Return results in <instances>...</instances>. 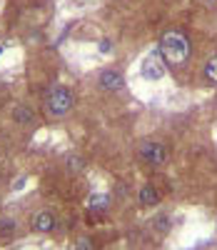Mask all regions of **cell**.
Masks as SVG:
<instances>
[{
    "label": "cell",
    "mask_w": 217,
    "mask_h": 250,
    "mask_svg": "<svg viewBox=\"0 0 217 250\" xmlns=\"http://www.w3.org/2000/svg\"><path fill=\"white\" fill-rule=\"evenodd\" d=\"M160 55L170 65H182L190 58V40L180 30H167L160 38Z\"/></svg>",
    "instance_id": "6da1fadb"
},
{
    "label": "cell",
    "mask_w": 217,
    "mask_h": 250,
    "mask_svg": "<svg viewBox=\"0 0 217 250\" xmlns=\"http://www.w3.org/2000/svg\"><path fill=\"white\" fill-rule=\"evenodd\" d=\"M85 205H88L90 213H105L107 208H110V198H107L105 193H95V195L88 198V203H85Z\"/></svg>",
    "instance_id": "52a82bcc"
},
{
    "label": "cell",
    "mask_w": 217,
    "mask_h": 250,
    "mask_svg": "<svg viewBox=\"0 0 217 250\" xmlns=\"http://www.w3.org/2000/svg\"><path fill=\"white\" fill-rule=\"evenodd\" d=\"M73 103H75V98H73V93L65 88V85H53V90L48 93V113L50 115H65V113H70V108H73Z\"/></svg>",
    "instance_id": "7a4b0ae2"
},
{
    "label": "cell",
    "mask_w": 217,
    "mask_h": 250,
    "mask_svg": "<svg viewBox=\"0 0 217 250\" xmlns=\"http://www.w3.org/2000/svg\"><path fill=\"white\" fill-rule=\"evenodd\" d=\"M142 75L150 80H160L165 75V65H162V55L160 53H150L142 60Z\"/></svg>",
    "instance_id": "277c9868"
},
{
    "label": "cell",
    "mask_w": 217,
    "mask_h": 250,
    "mask_svg": "<svg viewBox=\"0 0 217 250\" xmlns=\"http://www.w3.org/2000/svg\"><path fill=\"white\" fill-rule=\"evenodd\" d=\"M0 53H3V45H0Z\"/></svg>",
    "instance_id": "5bb4252c"
},
{
    "label": "cell",
    "mask_w": 217,
    "mask_h": 250,
    "mask_svg": "<svg viewBox=\"0 0 217 250\" xmlns=\"http://www.w3.org/2000/svg\"><path fill=\"white\" fill-rule=\"evenodd\" d=\"M160 203V193L155 190V185H142L140 188V205H158Z\"/></svg>",
    "instance_id": "ba28073f"
},
{
    "label": "cell",
    "mask_w": 217,
    "mask_h": 250,
    "mask_svg": "<svg viewBox=\"0 0 217 250\" xmlns=\"http://www.w3.org/2000/svg\"><path fill=\"white\" fill-rule=\"evenodd\" d=\"M15 120H18V123H30V120H33V113L25 110V108H18V110H15Z\"/></svg>",
    "instance_id": "30bf717a"
},
{
    "label": "cell",
    "mask_w": 217,
    "mask_h": 250,
    "mask_svg": "<svg viewBox=\"0 0 217 250\" xmlns=\"http://www.w3.org/2000/svg\"><path fill=\"white\" fill-rule=\"evenodd\" d=\"M113 50V43H110V40H102V43H100V53H110Z\"/></svg>",
    "instance_id": "7c38bea8"
},
{
    "label": "cell",
    "mask_w": 217,
    "mask_h": 250,
    "mask_svg": "<svg viewBox=\"0 0 217 250\" xmlns=\"http://www.w3.org/2000/svg\"><path fill=\"white\" fill-rule=\"evenodd\" d=\"M202 3H215V0H202Z\"/></svg>",
    "instance_id": "4fadbf2b"
},
{
    "label": "cell",
    "mask_w": 217,
    "mask_h": 250,
    "mask_svg": "<svg viewBox=\"0 0 217 250\" xmlns=\"http://www.w3.org/2000/svg\"><path fill=\"white\" fill-rule=\"evenodd\" d=\"M140 158L150 165H165L167 163V150L162 143H142L140 145Z\"/></svg>",
    "instance_id": "3957f363"
},
{
    "label": "cell",
    "mask_w": 217,
    "mask_h": 250,
    "mask_svg": "<svg viewBox=\"0 0 217 250\" xmlns=\"http://www.w3.org/2000/svg\"><path fill=\"white\" fill-rule=\"evenodd\" d=\"M33 225H35V230H38V233H50L53 228H55V215L48 213V210H42V213L35 215Z\"/></svg>",
    "instance_id": "8992f818"
},
{
    "label": "cell",
    "mask_w": 217,
    "mask_h": 250,
    "mask_svg": "<svg viewBox=\"0 0 217 250\" xmlns=\"http://www.w3.org/2000/svg\"><path fill=\"white\" fill-rule=\"evenodd\" d=\"M98 83H100V88L102 90H120L122 85H125V78H122V73L120 70H113V68H105L100 75H98Z\"/></svg>",
    "instance_id": "5b68a950"
},
{
    "label": "cell",
    "mask_w": 217,
    "mask_h": 250,
    "mask_svg": "<svg viewBox=\"0 0 217 250\" xmlns=\"http://www.w3.org/2000/svg\"><path fill=\"white\" fill-rule=\"evenodd\" d=\"M75 250H95V248H93V240H88V238H80Z\"/></svg>",
    "instance_id": "8fae6325"
},
{
    "label": "cell",
    "mask_w": 217,
    "mask_h": 250,
    "mask_svg": "<svg viewBox=\"0 0 217 250\" xmlns=\"http://www.w3.org/2000/svg\"><path fill=\"white\" fill-rule=\"evenodd\" d=\"M205 78L217 85V55H212V58L205 62Z\"/></svg>",
    "instance_id": "9c48e42d"
}]
</instances>
